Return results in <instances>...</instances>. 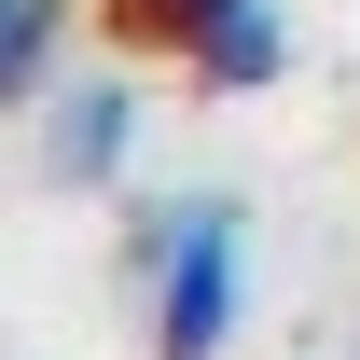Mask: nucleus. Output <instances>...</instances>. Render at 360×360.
Masks as SVG:
<instances>
[{
  "label": "nucleus",
  "instance_id": "nucleus-4",
  "mask_svg": "<svg viewBox=\"0 0 360 360\" xmlns=\"http://www.w3.org/2000/svg\"><path fill=\"white\" fill-rule=\"evenodd\" d=\"M56 70H70V0H0V111H42Z\"/></svg>",
  "mask_w": 360,
  "mask_h": 360
},
{
  "label": "nucleus",
  "instance_id": "nucleus-5",
  "mask_svg": "<svg viewBox=\"0 0 360 360\" xmlns=\"http://www.w3.org/2000/svg\"><path fill=\"white\" fill-rule=\"evenodd\" d=\"M347 360H360V347H347Z\"/></svg>",
  "mask_w": 360,
  "mask_h": 360
},
{
  "label": "nucleus",
  "instance_id": "nucleus-2",
  "mask_svg": "<svg viewBox=\"0 0 360 360\" xmlns=\"http://www.w3.org/2000/svg\"><path fill=\"white\" fill-rule=\"evenodd\" d=\"M28 125H42V180L56 194H125L139 153H153V97H139V70H56Z\"/></svg>",
  "mask_w": 360,
  "mask_h": 360
},
{
  "label": "nucleus",
  "instance_id": "nucleus-3",
  "mask_svg": "<svg viewBox=\"0 0 360 360\" xmlns=\"http://www.w3.org/2000/svg\"><path fill=\"white\" fill-rule=\"evenodd\" d=\"M153 42L208 97H264V84H291V0H167Z\"/></svg>",
  "mask_w": 360,
  "mask_h": 360
},
{
  "label": "nucleus",
  "instance_id": "nucleus-1",
  "mask_svg": "<svg viewBox=\"0 0 360 360\" xmlns=\"http://www.w3.org/2000/svg\"><path fill=\"white\" fill-rule=\"evenodd\" d=\"M125 291L153 319V360H222L250 319V208L236 194H153L125 222Z\"/></svg>",
  "mask_w": 360,
  "mask_h": 360
}]
</instances>
